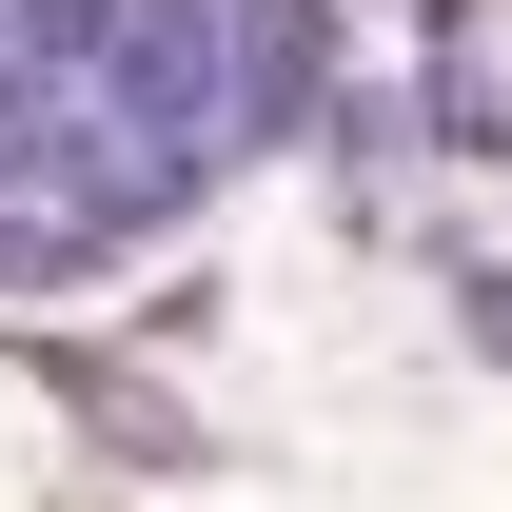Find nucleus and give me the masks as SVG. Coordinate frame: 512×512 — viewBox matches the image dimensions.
Segmentation results:
<instances>
[{
    "mask_svg": "<svg viewBox=\"0 0 512 512\" xmlns=\"http://www.w3.org/2000/svg\"><path fill=\"white\" fill-rule=\"evenodd\" d=\"M60 394H79V414H99V434L138 453V473H197V434H178V414H158L138 375H119V355H60Z\"/></svg>",
    "mask_w": 512,
    "mask_h": 512,
    "instance_id": "f257e3e1",
    "label": "nucleus"
},
{
    "mask_svg": "<svg viewBox=\"0 0 512 512\" xmlns=\"http://www.w3.org/2000/svg\"><path fill=\"white\" fill-rule=\"evenodd\" d=\"M394 20H434V40H453V20H473V0H394Z\"/></svg>",
    "mask_w": 512,
    "mask_h": 512,
    "instance_id": "f03ea898",
    "label": "nucleus"
}]
</instances>
